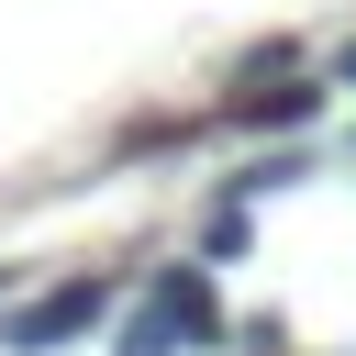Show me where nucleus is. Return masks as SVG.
Returning <instances> with one entry per match:
<instances>
[{
	"label": "nucleus",
	"mask_w": 356,
	"mask_h": 356,
	"mask_svg": "<svg viewBox=\"0 0 356 356\" xmlns=\"http://www.w3.org/2000/svg\"><path fill=\"white\" fill-rule=\"evenodd\" d=\"M100 312H111V278H67V289H44L33 312H11V323H0V345H22V356H56V345H78Z\"/></svg>",
	"instance_id": "f03ea898"
},
{
	"label": "nucleus",
	"mask_w": 356,
	"mask_h": 356,
	"mask_svg": "<svg viewBox=\"0 0 356 356\" xmlns=\"http://www.w3.org/2000/svg\"><path fill=\"white\" fill-rule=\"evenodd\" d=\"M345 89H356V44H345Z\"/></svg>",
	"instance_id": "20e7f679"
},
{
	"label": "nucleus",
	"mask_w": 356,
	"mask_h": 356,
	"mask_svg": "<svg viewBox=\"0 0 356 356\" xmlns=\"http://www.w3.org/2000/svg\"><path fill=\"white\" fill-rule=\"evenodd\" d=\"M200 334H222L211 278H200V267H156V289H145V312H134L122 356H178V345H200Z\"/></svg>",
	"instance_id": "f257e3e1"
},
{
	"label": "nucleus",
	"mask_w": 356,
	"mask_h": 356,
	"mask_svg": "<svg viewBox=\"0 0 356 356\" xmlns=\"http://www.w3.org/2000/svg\"><path fill=\"white\" fill-rule=\"evenodd\" d=\"M312 78H289V89H256V100H234V122H256V134H289V122H312Z\"/></svg>",
	"instance_id": "7ed1b4c3"
}]
</instances>
